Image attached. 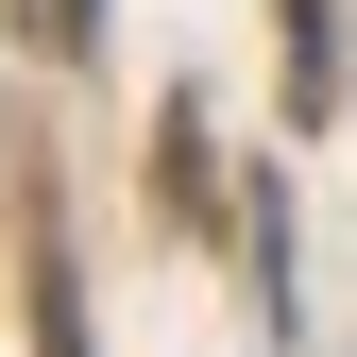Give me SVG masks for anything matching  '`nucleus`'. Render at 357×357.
Instances as JSON below:
<instances>
[{
  "mask_svg": "<svg viewBox=\"0 0 357 357\" xmlns=\"http://www.w3.org/2000/svg\"><path fill=\"white\" fill-rule=\"evenodd\" d=\"M289 119H340V17L289 0Z\"/></svg>",
  "mask_w": 357,
  "mask_h": 357,
  "instance_id": "obj_1",
  "label": "nucleus"
},
{
  "mask_svg": "<svg viewBox=\"0 0 357 357\" xmlns=\"http://www.w3.org/2000/svg\"><path fill=\"white\" fill-rule=\"evenodd\" d=\"M34 34H52V52H85V34H102V0H34Z\"/></svg>",
  "mask_w": 357,
  "mask_h": 357,
  "instance_id": "obj_3",
  "label": "nucleus"
},
{
  "mask_svg": "<svg viewBox=\"0 0 357 357\" xmlns=\"http://www.w3.org/2000/svg\"><path fill=\"white\" fill-rule=\"evenodd\" d=\"M34 357H85V306H68V273H34Z\"/></svg>",
  "mask_w": 357,
  "mask_h": 357,
  "instance_id": "obj_2",
  "label": "nucleus"
}]
</instances>
